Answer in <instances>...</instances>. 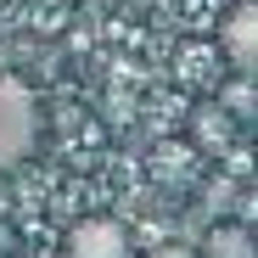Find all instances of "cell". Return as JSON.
<instances>
[{"label":"cell","instance_id":"1","mask_svg":"<svg viewBox=\"0 0 258 258\" xmlns=\"http://www.w3.org/2000/svg\"><path fill=\"white\" fill-rule=\"evenodd\" d=\"M39 141V101L28 84L17 79H0V174L17 168Z\"/></svg>","mask_w":258,"mask_h":258},{"label":"cell","instance_id":"2","mask_svg":"<svg viewBox=\"0 0 258 258\" xmlns=\"http://www.w3.org/2000/svg\"><path fill=\"white\" fill-rule=\"evenodd\" d=\"M68 258H135V247H129V230L118 219H79L73 236H68Z\"/></svg>","mask_w":258,"mask_h":258},{"label":"cell","instance_id":"3","mask_svg":"<svg viewBox=\"0 0 258 258\" xmlns=\"http://www.w3.org/2000/svg\"><path fill=\"white\" fill-rule=\"evenodd\" d=\"M219 51L230 56V68L241 79H252V68H258V6L252 0H241V6L219 23Z\"/></svg>","mask_w":258,"mask_h":258},{"label":"cell","instance_id":"4","mask_svg":"<svg viewBox=\"0 0 258 258\" xmlns=\"http://www.w3.org/2000/svg\"><path fill=\"white\" fill-rule=\"evenodd\" d=\"M236 118L219 107V101H202L197 112H191V152H208V157H225L230 152V141H236Z\"/></svg>","mask_w":258,"mask_h":258},{"label":"cell","instance_id":"5","mask_svg":"<svg viewBox=\"0 0 258 258\" xmlns=\"http://www.w3.org/2000/svg\"><path fill=\"white\" fill-rule=\"evenodd\" d=\"M197 258H252V230L247 225H213V236Z\"/></svg>","mask_w":258,"mask_h":258},{"label":"cell","instance_id":"6","mask_svg":"<svg viewBox=\"0 0 258 258\" xmlns=\"http://www.w3.org/2000/svg\"><path fill=\"white\" fill-rule=\"evenodd\" d=\"M236 123H252V79H241V84H230L225 90V101H219Z\"/></svg>","mask_w":258,"mask_h":258},{"label":"cell","instance_id":"7","mask_svg":"<svg viewBox=\"0 0 258 258\" xmlns=\"http://www.w3.org/2000/svg\"><path fill=\"white\" fill-rule=\"evenodd\" d=\"M146 258H197V252L180 247V241H168V247H157V252H146Z\"/></svg>","mask_w":258,"mask_h":258}]
</instances>
